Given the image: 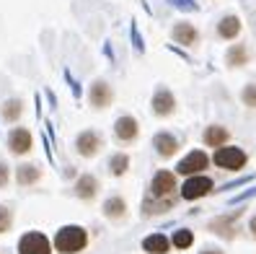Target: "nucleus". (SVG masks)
I'll return each instance as SVG.
<instances>
[{"label":"nucleus","mask_w":256,"mask_h":254,"mask_svg":"<svg viewBox=\"0 0 256 254\" xmlns=\"http://www.w3.org/2000/svg\"><path fill=\"white\" fill-rule=\"evenodd\" d=\"M112 101H114V88L101 78L94 81L91 88H88V104L94 109H106V107H112Z\"/></svg>","instance_id":"nucleus-10"},{"label":"nucleus","mask_w":256,"mask_h":254,"mask_svg":"<svg viewBox=\"0 0 256 254\" xmlns=\"http://www.w3.org/2000/svg\"><path fill=\"white\" fill-rule=\"evenodd\" d=\"M171 39H174L176 44H182V47H197L202 37H200V29L194 26V24L178 21V24H174V29H171Z\"/></svg>","instance_id":"nucleus-12"},{"label":"nucleus","mask_w":256,"mask_h":254,"mask_svg":"<svg viewBox=\"0 0 256 254\" xmlns=\"http://www.w3.org/2000/svg\"><path fill=\"white\" fill-rule=\"evenodd\" d=\"M0 112H3L6 122H18V117L24 114V101H21V99H8Z\"/></svg>","instance_id":"nucleus-24"},{"label":"nucleus","mask_w":256,"mask_h":254,"mask_svg":"<svg viewBox=\"0 0 256 254\" xmlns=\"http://www.w3.org/2000/svg\"><path fill=\"white\" fill-rule=\"evenodd\" d=\"M104 218L112 220V223H119V220H124L127 218V200L122 195H112L104 200Z\"/></svg>","instance_id":"nucleus-16"},{"label":"nucleus","mask_w":256,"mask_h":254,"mask_svg":"<svg viewBox=\"0 0 256 254\" xmlns=\"http://www.w3.org/2000/svg\"><path fill=\"white\" fill-rule=\"evenodd\" d=\"M210 158L204 151H189L182 161L176 163V174L182 176H197V174H204V169L210 166Z\"/></svg>","instance_id":"nucleus-7"},{"label":"nucleus","mask_w":256,"mask_h":254,"mask_svg":"<svg viewBox=\"0 0 256 254\" xmlns=\"http://www.w3.org/2000/svg\"><path fill=\"white\" fill-rule=\"evenodd\" d=\"M178 182H176V174L168 169H160L153 179H150V187H148V197L142 202V215H160V213H168L174 210L176 205V195H178Z\"/></svg>","instance_id":"nucleus-1"},{"label":"nucleus","mask_w":256,"mask_h":254,"mask_svg":"<svg viewBox=\"0 0 256 254\" xmlns=\"http://www.w3.org/2000/svg\"><path fill=\"white\" fill-rule=\"evenodd\" d=\"M88 241L91 238H88V231L83 226H62L52 238L54 251H60V254H80V251H86Z\"/></svg>","instance_id":"nucleus-2"},{"label":"nucleus","mask_w":256,"mask_h":254,"mask_svg":"<svg viewBox=\"0 0 256 254\" xmlns=\"http://www.w3.org/2000/svg\"><path fill=\"white\" fill-rule=\"evenodd\" d=\"M104 148V138L98 135L96 130H83L78 138H75V151H78L83 158H94L101 153Z\"/></svg>","instance_id":"nucleus-9"},{"label":"nucleus","mask_w":256,"mask_h":254,"mask_svg":"<svg viewBox=\"0 0 256 254\" xmlns=\"http://www.w3.org/2000/svg\"><path fill=\"white\" fill-rule=\"evenodd\" d=\"M13 228V210L8 205H0V233H8Z\"/></svg>","instance_id":"nucleus-26"},{"label":"nucleus","mask_w":256,"mask_h":254,"mask_svg":"<svg viewBox=\"0 0 256 254\" xmlns=\"http://www.w3.org/2000/svg\"><path fill=\"white\" fill-rule=\"evenodd\" d=\"M150 109H153V114L160 117V119L171 117L176 112V96H174V91H168L166 86H158L153 99H150Z\"/></svg>","instance_id":"nucleus-8"},{"label":"nucleus","mask_w":256,"mask_h":254,"mask_svg":"<svg viewBox=\"0 0 256 254\" xmlns=\"http://www.w3.org/2000/svg\"><path fill=\"white\" fill-rule=\"evenodd\" d=\"M54 244L42 231H28L18 238V254H52Z\"/></svg>","instance_id":"nucleus-6"},{"label":"nucleus","mask_w":256,"mask_h":254,"mask_svg":"<svg viewBox=\"0 0 256 254\" xmlns=\"http://www.w3.org/2000/svg\"><path fill=\"white\" fill-rule=\"evenodd\" d=\"M200 254H225V251H220V249H204V251H200Z\"/></svg>","instance_id":"nucleus-29"},{"label":"nucleus","mask_w":256,"mask_h":254,"mask_svg":"<svg viewBox=\"0 0 256 254\" xmlns=\"http://www.w3.org/2000/svg\"><path fill=\"white\" fill-rule=\"evenodd\" d=\"M215 32L222 42H236L240 37V32H244V24H240V16H236V13H225V16L218 21Z\"/></svg>","instance_id":"nucleus-13"},{"label":"nucleus","mask_w":256,"mask_h":254,"mask_svg":"<svg viewBox=\"0 0 256 254\" xmlns=\"http://www.w3.org/2000/svg\"><path fill=\"white\" fill-rule=\"evenodd\" d=\"M244 218V210H233V213H225V215H218L210 220V231H212L215 236L225 238V241H233V238L238 236V220Z\"/></svg>","instance_id":"nucleus-5"},{"label":"nucleus","mask_w":256,"mask_h":254,"mask_svg":"<svg viewBox=\"0 0 256 254\" xmlns=\"http://www.w3.org/2000/svg\"><path fill=\"white\" fill-rule=\"evenodd\" d=\"M240 101H244V107L256 109V83H246L244 86V91H240Z\"/></svg>","instance_id":"nucleus-25"},{"label":"nucleus","mask_w":256,"mask_h":254,"mask_svg":"<svg viewBox=\"0 0 256 254\" xmlns=\"http://www.w3.org/2000/svg\"><path fill=\"white\" fill-rule=\"evenodd\" d=\"M8 182H10V169H8V163L0 161V189L8 187Z\"/></svg>","instance_id":"nucleus-27"},{"label":"nucleus","mask_w":256,"mask_h":254,"mask_svg":"<svg viewBox=\"0 0 256 254\" xmlns=\"http://www.w3.org/2000/svg\"><path fill=\"white\" fill-rule=\"evenodd\" d=\"M171 246V236H163V233H150L142 238V251L145 254H168Z\"/></svg>","instance_id":"nucleus-19"},{"label":"nucleus","mask_w":256,"mask_h":254,"mask_svg":"<svg viewBox=\"0 0 256 254\" xmlns=\"http://www.w3.org/2000/svg\"><path fill=\"white\" fill-rule=\"evenodd\" d=\"M248 233H251V238H254V241H256V215L248 220Z\"/></svg>","instance_id":"nucleus-28"},{"label":"nucleus","mask_w":256,"mask_h":254,"mask_svg":"<svg viewBox=\"0 0 256 254\" xmlns=\"http://www.w3.org/2000/svg\"><path fill=\"white\" fill-rule=\"evenodd\" d=\"M109 174L112 176H124L127 171H130V166H132V161H130V156L127 153H114L112 158H109Z\"/></svg>","instance_id":"nucleus-22"},{"label":"nucleus","mask_w":256,"mask_h":254,"mask_svg":"<svg viewBox=\"0 0 256 254\" xmlns=\"http://www.w3.org/2000/svg\"><path fill=\"white\" fill-rule=\"evenodd\" d=\"M98 189H101V184L94 174H80L78 182H75V197L83 202H91L98 197Z\"/></svg>","instance_id":"nucleus-15"},{"label":"nucleus","mask_w":256,"mask_h":254,"mask_svg":"<svg viewBox=\"0 0 256 254\" xmlns=\"http://www.w3.org/2000/svg\"><path fill=\"white\" fill-rule=\"evenodd\" d=\"M248 60H251V50L246 44H230L228 52H225V65L228 68H244L248 65Z\"/></svg>","instance_id":"nucleus-20"},{"label":"nucleus","mask_w":256,"mask_h":254,"mask_svg":"<svg viewBox=\"0 0 256 254\" xmlns=\"http://www.w3.org/2000/svg\"><path fill=\"white\" fill-rule=\"evenodd\" d=\"M114 135H116L119 143L130 145V143H134V140L140 138V122L134 117H130V114H122L114 122Z\"/></svg>","instance_id":"nucleus-11"},{"label":"nucleus","mask_w":256,"mask_h":254,"mask_svg":"<svg viewBox=\"0 0 256 254\" xmlns=\"http://www.w3.org/2000/svg\"><path fill=\"white\" fill-rule=\"evenodd\" d=\"M202 143L207 148H222V145H228L230 143V130L222 127V125H210L202 132Z\"/></svg>","instance_id":"nucleus-17"},{"label":"nucleus","mask_w":256,"mask_h":254,"mask_svg":"<svg viewBox=\"0 0 256 254\" xmlns=\"http://www.w3.org/2000/svg\"><path fill=\"white\" fill-rule=\"evenodd\" d=\"M32 145H34V138H32V132H28L26 127H13V130H10V135H8L10 153L26 156L28 151H32Z\"/></svg>","instance_id":"nucleus-14"},{"label":"nucleus","mask_w":256,"mask_h":254,"mask_svg":"<svg viewBox=\"0 0 256 254\" xmlns=\"http://www.w3.org/2000/svg\"><path fill=\"white\" fill-rule=\"evenodd\" d=\"M39 179H42V169L34 166V163H21V166L16 169V182L21 187H32V184L39 182Z\"/></svg>","instance_id":"nucleus-21"},{"label":"nucleus","mask_w":256,"mask_h":254,"mask_svg":"<svg viewBox=\"0 0 256 254\" xmlns=\"http://www.w3.org/2000/svg\"><path fill=\"white\" fill-rule=\"evenodd\" d=\"M153 148L160 158H174L178 153V138L171 135V132H158L153 138Z\"/></svg>","instance_id":"nucleus-18"},{"label":"nucleus","mask_w":256,"mask_h":254,"mask_svg":"<svg viewBox=\"0 0 256 254\" xmlns=\"http://www.w3.org/2000/svg\"><path fill=\"white\" fill-rule=\"evenodd\" d=\"M212 163L222 171H240V169H246V163H248V153L238 145H222V148H215Z\"/></svg>","instance_id":"nucleus-3"},{"label":"nucleus","mask_w":256,"mask_h":254,"mask_svg":"<svg viewBox=\"0 0 256 254\" xmlns=\"http://www.w3.org/2000/svg\"><path fill=\"white\" fill-rule=\"evenodd\" d=\"M212 189H215L212 179L204 176V174H197V176H186V182L182 184V189H178V197L186 200V202H194V200L207 197Z\"/></svg>","instance_id":"nucleus-4"},{"label":"nucleus","mask_w":256,"mask_h":254,"mask_svg":"<svg viewBox=\"0 0 256 254\" xmlns=\"http://www.w3.org/2000/svg\"><path fill=\"white\" fill-rule=\"evenodd\" d=\"M171 246L178 249V251L192 249V246H194V231H189V228H178V231H174V236H171Z\"/></svg>","instance_id":"nucleus-23"}]
</instances>
